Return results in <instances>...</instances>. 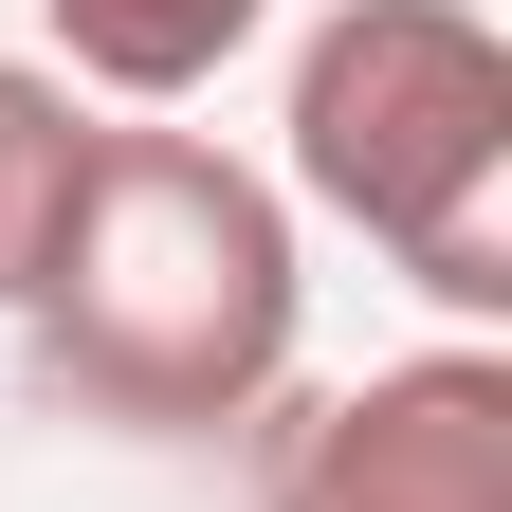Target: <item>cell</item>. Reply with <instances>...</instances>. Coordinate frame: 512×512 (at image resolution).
<instances>
[{"label":"cell","instance_id":"cell-1","mask_svg":"<svg viewBox=\"0 0 512 512\" xmlns=\"http://www.w3.org/2000/svg\"><path fill=\"white\" fill-rule=\"evenodd\" d=\"M293 202L202 128H92L19 275V348L110 439H238L293 384Z\"/></svg>","mask_w":512,"mask_h":512},{"label":"cell","instance_id":"cell-2","mask_svg":"<svg viewBox=\"0 0 512 512\" xmlns=\"http://www.w3.org/2000/svg\"><path fill=\"white\" fill-rule=\"evenodd\" d=\"M293 183L439 311H512V37L476 0H330L293 55Z\"/></svg>","mask_w":512,"mask_h":512},{"label":"cell","instance_id":"cell-3","mask_svg":"<svg viewBox=\"0 0 512 512\" xmlns=\"http://www.w3.org/2000/svg\"><path fill=\"white\" fill-rule=\"evenodd\" d=\"M256 512H512V366L403 348L366 384L256 403Z\"/></svg>","mask_w":512,"mask_h":512},{"label":"cell","instance_id":"cell-4","mask_svg":"<svg viewBox=\"0 0 512 512\" xmlns=\"http://www.w3.org/2000/svg\"><path fill=\"white\" fill-rule=\"evenodd\" d=\"M37 19H55V55H74L92 92H128V110H183V92H202V74H220L256 19H275V0H37Z\"/></svg>","mask_w":512,"mask_h":512},{"label":"cell","instance_id":"cell-5","mask_svg":"<svg viewBox=\"0 0 512 512\" xmlns=\"http://www.w3.org/2000/svg\"><path fill=\"white\" fill-rule=\"evenodd\" d=\"M74 92L37 74V55H0V311H19V275H37V238H55V183H74Z\"/></svg>","mask_w":512,"mask_h":512}]
</instances>
